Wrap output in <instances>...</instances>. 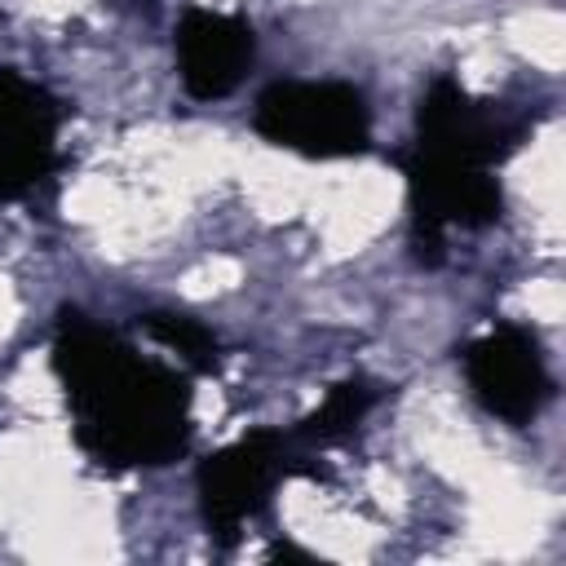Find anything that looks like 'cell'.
Listing matches in <instances>:
<instances>
[{"instance_id":"cell-1","label":"cell","mask_w":566,"mask_h":566,"mask_svg":"<svg viewBox=\"0 0 566 566\" xmlns=\"http://www.w3.org/2000/svg\"><path fill=\"white\" fill-rule=\"evenodd\" d=\"M53 376L75 447L111 469H164L190 447V376L142 358L119 332L80 310L53 323Z\"/></svg>"},{"instance_id":"cell-2","label":"cell","mask_w":566,"mask_h":566,"mask_svg":"<svg viewBox=\"0 0 566 566\" xmlns=\"http://www.w3.org/2000/svg\"><path fill=\"white\" fill-rule=\"evenodd\" d=\"M252 128L305 159H354L371 146V111L340 80H274L252 111Z\"/></svg>"},{"instance_id":"cell-3","label":"cell","mask_w":566,"mask_h":566,"mask_svg":"<svg viewBox=\"0 0 566 566\" xmlns=\"http://www.w3.org/2000/svg\"><path fill=\"white\" fill-rule=\"evenodd\" d=\"M531 115L504 102H486L460 88L455 75H433L420 106L407 155L460 168H495L526 137Z\"/></svg>"},{"instance_id":"cell-4","label":"cell","mask_w":566,"mask_h":566,"mask_svg":"<svg viewBox=\"0 0 566 566\" xmlns=\"http://www.w3.org/2000/svg\"><path fill=\"white\" fill-rule=\"evenodd\" d=\"M305 451L292 442V433L283 429H248L243 438H234L230 447L212 451L199 473H195V491H199V517L208 526V535L230 548L239 539V531L265 513L274 486L296 473Z\"/></svg>"},{"instance_id":"cell-5","label":"cell","mask_w":566,"mask_h":566,"mask_svg":"<svg viewBox=\"0 0 566 566\" xmlns=\"http://www.w3.org/2000/svg\"><path fill=\"white\" fill-rule=\"evenodd\" d=\"M460 363H464V380L478 407L513 429L531 424L553 398L548 363L539 354V340L526 327H513V323L491 327L486 336L464 345Z\"/></svg>"},{"instance_id":"cell-6","label":"cell","mask_w":566,"mask_h":566,"mask_svg":"<svg viewBox=\"0 0 566 566\" xmlns=\"http://www.w3.org/2000/svg\"><path fill=\"white\" fill-rule=\"evenodd\" d=\"M62 102L13 66H0V203L44 186L57 168Z\"/></svg>"},{"instance_id":"cell-7","label":"cell","mask_w":566,"mask_h":566,"mask_svg":"<svg viewBox=\"0 0 566 566\" xmlns=\"http://www.w3.org/2000/svg\"><path fill=\"white\" fill-rule=\"evenodd\" d=\"M172 49H177L181 88L195 102H221L252 71V62H256V31L239 13L186 9L181 22H177V35H172Z\"/></svg>"},{"instance_id":"cell-8","label":"cell","mask_w":566,"mask_h":566,"mask_svg":"<svg viewBox=\"0 0 566 566\" xmlns=\"http://www.w3.org/2000/svg\"><path fill=\"white\" fill-rule=\"evenodd\" d=\"M376 398H380L376 385H367V380H340V385H332L327 398H323L296 429H287V433H292V442H296L301 451L332 447V442L349 438V433L367 420V411L376 407Z\"/></svg>"},{"instance_id":"cell-9","label":"cell","mask_w":566,"mask_h":566,"mask_svg":"<svg viewBox=\"0 0 566 566\" xmlns=\"http://www.w3.org/2000/svg\"><path fill=\"white\" fill-rule=\"evenodd\" d=\"M142 332L150 336V340H159L164 349H177L195 371H217L221 367V345H217V336L199 323V318H190V314H172V310H155V314H146L142 318Z\"/></svg>"}]
</instances>
